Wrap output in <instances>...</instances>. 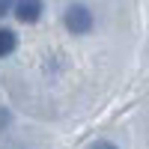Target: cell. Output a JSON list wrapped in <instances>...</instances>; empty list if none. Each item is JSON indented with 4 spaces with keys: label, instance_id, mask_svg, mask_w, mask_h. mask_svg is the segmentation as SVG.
Here are the masks:
<instances>
[{
    "label": "cell",
    "instance_id": "obj_2",
    "mask_svg": "<svg viewBox=\"0 0 149 149\" xmlns=\"http://www.w3.org/2000/svg\"><path fill=\"white\" fill-rule=\"evenodd\" d=\"M12 9H15V18L18 21L33 24V21H39V15H42V0H15Z\"/></svg>",
    "mask_w": 149,
    "mask_h": 149
},
{
    "label": "cell",
    "instance_id": "obj_5",
    "mask_svg": "<svg viewBox=\"0 0 149 149\" xmlns=\"http://www.w3.org/2000/svg\"><path fill=\"white\" fill-rule=\"evenodd\" d=\"M90 149H116L113 143H107V140H98V143H93Z\"/></svg>",
    "mask_w": 149,
    "mask_h": 149
},
{
    "label": "cell",
    "instance_id": "obj_4",
    "mask_svg": "<svg viewBox=\"0 0 149 149\" xmlns=\"http://www.w3.org/2000/svg\"><path fill=\"white\" fill-rule=\"evenodd\" d=\"M12 3H15V0H0V18H3V15H6V12L12 9Z\"/></svg>",
    "mask_w": 149,
    "mask_h": 149
},
{
    "label": "cell",
    "instance_id": "obj_1",
    "mask_svg": "<svg viewBox=\"0 0 149 149\" xmlns=\"http://www.w3.org/2000/svg\"><path fill=\"white\" fill-rule=\"evenodd\" d=\"M66 27L72 33H86L93 27V15H90V9L86 6H72L66 12Z\"/></svg>",
    "mask_w": 149,
    "mask_h": 149
},
{
    "label": "cell",
    "instance_id": "obj_3",
    "mask_svg": "<svg viewBox=\"0 0 149 149\" xmlns=\"http://www.w3.org/2000/svg\"><path fill=\"white\" fill-rule=\"evenodd\" d=\"M15 45H18L15 33L12 30H0V57H9L12 51H15Z\"/></svg>",
    "mask_w": 149,
    "mask_h": 149
},
{
    "label": "cell",
    "instance_id": "obj_6",
    "mask_svg": "<svg viewBox=\"0 0 149 149\" xmlns=\"http://www.w3.org/2000/svg\"><path fill=\"white\" fill-rule=\"evenodd\" d=\"M6 122H9V113H6L3 107H0V125H6Z\"/></svg>",
    "mask_w": 149,
    "mask_h": 149
}]
</instances>
